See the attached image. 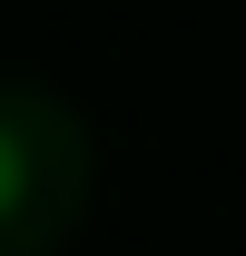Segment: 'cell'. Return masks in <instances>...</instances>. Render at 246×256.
I'll return each mask as SVG.
<instances>
[{
    "label": "cell",
    "instance_id": "cell-1",
    "mask_svg": "<svg viewBox=\"0 0 246 256\" xmlns=\"http://www.w3.org/2000/svg\"><path fill=\"white\" fill-rule=\"evenodd\" d=\"M10 197H20V138L0 128V207H10Z\"/></svg>",
    "mask_w": 246,
    "mask_h": 256
}]
</instances>
